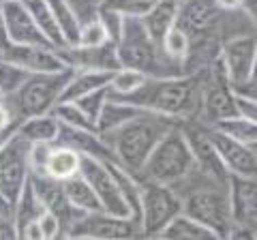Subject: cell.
<instances>
[{"label": "cell", "instance_id": "cell-35", "mask_svg": "<svg viewBox=\"0 0 257 240\" xmlns=\"http://www.w3.org/2000/svg\"><path fill=\"white\" fill-rule=\"evenodd\" d=\"M155 0H103L99 9L114 11L122 18H142L146 13Z\"/></svg>", "mask_w": 257, "mask_h": 240}, {"label": "cell", "instance_id": "cell-23", "mask_svg": "<svg viewBox=\"0 0 257 240\" xmlns=\"http://www.w3.org/2000/svg\"><path fill=\"white\" fill-rule=\"evenodd\" d=\"M58 129H60V123L50 111V114H39V116H30V118L20 120L18 135L26 140L28 144H32V142L54 144L56 138H58Z\"/></svg>", "mask_w": 257, "mask_h": 240}, {"label": "cell", "instance_id": "cell-50", "mask_svg": "<svg viewBox=\"0 0 257 240\" xmlns=\"http://www.w3.org/2000/svg\"><path fill=\"white\" fill-rule=\"evenodd\" d=\"M15 3H24V0H15Z\"/></svg>", "mask_w": 257, "mask_h": 240}, {"label": "cell", "instance_id": "cell-32", "mask_svg": "<svg viewBox=\"0 0 257 240\" xmlns=\"http://www.w3.org/2000/svg\"><path fill=\"white\" fill-rule=\"evenodd\" d=\"M189 47H191V39L187 37V33H184L180 26H176V24L167 30L165 37L161 39V50H163L165 58L172 60L174 65H178V67H182L184 60H187Z\"/></svg>", "mask_w": 257, "mask_h": 240}, {"label": "cell", "instance_id": "cell-22", "mask_svg": "<svg viewBox=\"0 0 257 240\" xmlns=\"http://www.w3.org/2000/svg\"><path fill=\"white\" fill-rule=\"evenodd\" d=\"M111 73L109 71H94V69H73L67 86L62 90L60 101H75L82 94L96 90V88H105L109 84Z\"/></svg>", "mask_w": 257, "mask_h": 240}, {"label": "cell", "instance_id": "cell-42", "mask_svg": "<svg viewBox=\"0 0 257 240\" xmlns=\"http://www.w3.org/2000/svg\"><path fill=\"white\" fill-rule=\"evenodd\" d=\"M234 109H236V116L257 120V99H246V97H238V94H234Z\"/></svg>", "mask_w": 257, "mask_h": 240}, {"label": "cell", "instance_id": "cell-39", "mask_svg": "<svg viewBox=\"0 0 257 240\" xmlns=\"http://www.w3.org/2000/svg\"><path fill=\"white\" fill-rule=\"evenodd\" d=\"M96 18H99V22L103 24V28H105L107 39L116 43L120 39V33H122L124 18H122V15H118V13H114V11H107V9H99V11H96Z\"/></svg>", "mask_w": 257, "mask_h": 240}, {"label": "cell", "instance_id": "cell-31", "mask_svg": "<svg viewBox=\"0 0 257 240\" xmlns=\"http://www.w3.org/2000/svg\"><path fill=\"white\" fill-rule=\"evenodd\" d=\"M146 77L148 75L142 73L138 69H126V67L116 69L109 77V84H107L109 97H114V99L126 97V94H131L133 90H138V88L146 82Z\"/></svg>", "mask_w": 257, "mask_h": 240}, {"label": "cell", "instance_id": "cell-38", "mask_svg": "<svg viewBox=\"0 0 257 240\" xmlns=\"http://www.w3.org/2000/svg\"><path fill=\"white\" fill-rule=\"evenodd\" d=\"M54 144L47 142H32L28 144V170L35 176H43L47 170V159H50Z\"/></svg>", "mask_w": 257, "mask_h": 240}, {"label": "cell", "instance_id": "cell-40", "mask_svg": "<svg viewBox=\"0 0 257 240\" xmlns=\"http://www.w3.org/2000/svg\"><path fill=\"white\" fill-rule=\"evenodd\" d=\"M39 227H41V236L43 240H54V238H62V225L58 217L50 210H43V214L37 219Z\"/></svg>", "mask_w": 257, "mask_h": 240}, {"label": "cell", "instance_id": "cell-37", "mask_svg": "<svg viewBox=\"0 0 257 240\" xmlns=\"http://www.w3.org/2000/svg\"><path fill=\"white\" fill-rule=\"evenodd\" d=\"M107 97H109V92H107V86H105V88H96V90L82 94V97H77L73 103L84 111L88 118L94 120V125H96V116H99V111L103 107V103L107 101Z\"/></svg>", "mask_w": 257, "mask_h": 240}, {"label": "cell", "instance_id": "cell-4", "mask_svg": "<svg viewBox=\"0 0 257 240\" xmlns=\"http://www.w3.org/2000/svg\"><path fill=\"white\" fill-rule=\"evenodd\" d=\"M116 54L120 67L138 69L148 77L182 75V67L165 58L161 45L150 39L140 18H124L122 33L116 41Z\"/></svg>", "mask_w": 257, "mask_h": 240}, {"label": "cell", "instance_id": "cell-19", "mask_svg": "<svg viewBox=\"0 0 257 240\" xmlns=\"http://www.w3.org/2000/svg\"><path fill=\"white\" fill-rule=\"evenodd\" d=\"M54 144H62L77 150L82 157H90V159H99L105 163H116L114 150L107 146V142L101 138V133L96 131H86V129H73V127L60 125L58 129V138Z\"/></svg>", "mask_w": 257, "mask_h": 240}, {"label": "cell", "instance_id": "cell-12", "mask_svg": "<svg viewBox=\"0 0 257 240\" xmlns=\"http://www.w3.org/2000/svg\"><path fill=\"white\" fill-rule=\"evenodd\" d=\"M79 174L88 180V185L92 187L96 199L101 204V210H105L109 214H118V217H131L128 208L124 204L122 195L118 191V185L111 176L109 167L105 161L99 159H90V157H82V167Z\"/></svg>", "mask_w": 257, "mask_h": 240}, {"label": "cell", "instance_id": "cell-8", "mask_svg": "<svg viewBox=\"0 0 257 240\" xmlns=\"http://www.w3.org/2000/svg\"><path fill=\"white\" fill-rule=\"evenodd\" d=\"M223 18L225 11L214 5V0H180L176 26H180L191 41H221Z\"/></svg>", "mask_w": 257, "mask_h": 240}, {"label": "cell", "instance_id": "cell-26", "mask_svg": "<svg viewBox=\"0 0 257 240\" xmlns=\"http://www.w3.org/2000/svg\"><path fill=\"white\" fill-rule=\"evenodd\" d=\"M138 111H140V107L131 105V103L107 97V101L103 103V107L99 111V116H96V131L101 135L114 131L120 125H124L126 120H131Z\"/></svg>", "mask_w": 257, "mask_h": 240}, {"label": "cell", "instance_id": "cell-44", "mask_svg": "<svg viewBox=\"0 0 257 240\" xmlns=\"http://www.w3.org/2000/svg\"><path fill=\"white\" fill-rule=\"evenodd\" d=\"M18 120H11V123L9 125H5V127H0V148H3L5 146V144L7 142H9L11 138H13V135H15V131H18Z\"/></svg>", "mask_w": 257, "mask_h": 240}, {"label": "cell", "instance_id": "cell-34", "mask_svg": "<svg viewBox=\"0 0 257 240\" xmlns=\"http://www.w3.org/2000/svg\"><path fill=\"white\" fill-rule=\"evenodd\" d=\"M28 75L30 73L26 69H22L20 65H15V62L0 56V92L5 94V99L18 90Z\"/></svg>", "mask_w": 257, "mask_h": 240}, {"label": "cell", "instance_id": "cell-16", "mask_svg": "<svg viewBox=\"0 0 257 240\" xmlns=\"http://www.w3.org/2000/svg\"><path fill=\"white\" fill-rule=\"evenodd\" d=\"M227 195L231 223L257 227V180L255 176H227Z\"/></svg>", "mask_w": 257, "mask_h": 240}, {"label": "cell", "instance_id": "cell-2", "mask_svg": "<svg viewBox=\"0 0 257 240\" xmlns=\"http://www.w3.org/2000/svg\"><path fill=\"white\" fill-rule=\"evenodd\" d=\"M172 189L180 195L182 214L212 229L216 238H227L231 227L227 185L208 178L193 167L187 178L172 185Z\"/></svg>", "mask_w": 257, "mask_h": 240}, {"label": "cell", "instance_id": "cell-7", "mask_svg": "<svg viewBox=\"0 0 257 240\" xmlns=\"http://www.w3.org/2000/svg\"><path fill=\"white\" fill-rule=\"evenodd\" d=\"M140 178V176H138ZM142 206H140V227L144 238H159L163 227L176 214L182 212L180 195L172 187L140 178Z\"/></svg>", "mask_w": 257, "mask_h": 240}, {"label": "cell", "instance_id": "cell-36", "mask_svg": "<svg viewBox=\"0 0 257 240\" xmlns=\"http://www.w3.org/2000/svg\"><path fill=\"white\" fill-rule=\"evenodd\" d=\"M105 41H109L105 28H103V24L99 22V18H92V20H88V22L82 24L75 45H79V47H94V45H101Z\"/></svg>", "mask_w": 257, "mask_h": 240}, {"label": "cell", "instance_id": "cell-3", "mask_svg": "<svg viewBox=\"0 0 257 240\" xmlns=\"http://www.w3.org/2000/svg\"><path fill=\"white\" fill-rule=\"evenodd\" d=\"M178 123L180 120L140 109L131 120H126L118 129L101 135V138L114 150L118 165H122L131 174H138L144 161L148 159L150 150L157 146V142Z\"/></svg>", "mask_w": 257, "mask_h": 240}, {"label": "cell", "instance_id": "cell-24", "mask_svg": "<svg viewBox=\"0 0 257 240\" xmlns=\"http://www.w3.org/2000/svg\"><path fill=\"white\" fill-rule=\"evenodd\" d=\"M79 167H82V155L77 150L62 146V144H54L50 159H47V170L45 174L54 180H67L71 176L79 174Z\"/></svg>", "mask_w": 257, "mask_h": 240}, {"label": "cell", "instance_id": "cell-18", "mask_svg": "<svg viewBox=\"0 0 257 240\" xmlns=\"http://www.w3.org/2000/svg\"><path fill=\"white\" fill-rule=\"evenodd\" d=\"M3 15L7 24V35L9 41L15 45H52L43 33L37 28L35 20L30 18L24 3L15 0H3Z\"/></svg>", "mask_w": 257, "mask_h": 240}, {"label": "cell", "instance_id": "cell-45", "mask_svg": "<svg viewBox=\"0 0 257 240\" xmlns=\"http://www.w3.org/2000/svg\"><path fill=\"white\" fill-rule=\"evenodd\" d=\"M11 45L9 35H7V24H5V15H3V0H0V54Z\"/></svg>", "mask_w": 257, "mask_h": 240}, {"label": "cell", "instance_id": "cell-46", "mask_svg": "<svg viewBox=\"0 0 257 240\" xmlns=\"http://www.w3.org/2000/svg\"><path fill=\"white\" fill-rule=\"evenodd\" d=\"M214 5L219 7L221 11H236L238 5H240V0H214Z\"/></svg>", "mask_w": 257, "mask_h": 240}, {"label": "cell", "instance_id": "cell-20", "mask_svg": "<svg viewBox=\"0 0 257 240\" xmlns=\"http://www.w3.org/2000/svg\"><path fill=\"white\" fill-rule=\"evenodd\" d=\"M178 7H180V0H155L150 9L140 18L146 33L150 35V39L155 43L161 45V39L176 24Z\"/></svg>", "mask_w": 257, "mask_h": 240}, {"label": "cell", "instance_id": "cell-49", "mask_svg": "<svg viewBox=\"0 0 257 240\" xmlns=\"http://www.w3.org/2000/svg\"><path fill=\"white\" fill-rule=\"evenodd\" d=\"M0 103H5V94L3 92H0Z\"/></svg>", "mask_w": 257, "mask_h": 240}, {"label": "cell", "instance_id": "cell-29", "mask_svg": "<svg viewBox=\"0 0 257 240\" xmlns=\"http://www.w3.org/2000/svg\"><path fill=\"white\" fill-rule=\"evenodd\" d=\"M54 11L56 24H58V30L64 39V45H75L77 37H79V28H82V20L77 18V13L73 11L67 0H47Z\"/></svg>", "mask_w": 257, "mask_h": 240}, {"label": "cell", "instance_id": "cell-28", "mask_svg": "<svg viewBox=\"0 0 257 240\" xmlns=\"http://www.w3.org/2000/svg\"><path fill=\"white\" fill-rule=\"evenodd\" d=\"M62 189H64L67 199L77 208L79 212L101 210V204H99V199H96L92 187L88 185V180L82 174H75V176H71V178L62 180Z\"/></svg>", "mask_w": 257, "mask_h": 240}, {"label": "cell", "instance_id": "cell-33", "mask_svg": "<svg viewBox=\"0 0 257 240\" xmlns=\"http://www.w3.org/2000/svg\"><path fill=\"white\" fill-rule=\"evenodd\" d=\"M54 118L58 120L60 125L73 127V129H86V131H96L94 120H90L82 109H79L73 101H58L52 109ZM99 133V131H96Z\"/></svg>", "mask_w": 257, "mask_h": 240}, {"label": "cell", "instance_id": "cell-21", "mask_svg": "<svg viewBox=\"0 0 257 240\" xmlns=\"http://www.w3.org/2000/svg\"><path fill=\"white\" fill-rule=\"evenodd\" d=\"M45 206L39 199V195L32 189L30 178L26 180V185L20 191V195L15 197V202L11 204V217H13V225H15V238H22V231L26 229L28 223L37 221L43 214Z\"/></svg>", "mask_w": 257, "mask_h": 240}, {"label": "cell", "instance_id": "cell-11", "mask_svg": "<svg viewBox=\"0 0 257 240\" xmlns=\"http://www.w3.org/2000/svg\"><path fill=\"white\" fill-rule=\"evenodd\" d=\"M219 58L225 67L229 84H238L255 77L257 67V39L255 33L234 35L223 39L219 45Z\"/></svg>", "mask_w": 257, "mask_h": 240}, {"label": "cell", "instance_id": "cell-25", "mask_svg": "<svg viewBox=\"0 0 257 240\" xmlns=\"http://www.w3.org/2000/svg\"><path fill=\"white\" fill-rule=\"evenodd\" d=\"M159 238L165 240H216V234L212 229H208L195 219L187 217V214H176V217L163 227Z\"/></svg>", "mask_w": 257, "mask_h": 240}, {"label": "cell", "instance_id": "cell-48", "mask_svg": "<svg viewBox=\"0 0 257 240\" xmlns=\"http://www.w3.org/2000/svg\"><path fill=\"white\" fill-rule=\"evenodd\" d=\"M0 214H11V204L0 195Z\"/></svg>", "mask_w": 257, "mask_h": 240}, {"label": "cell", "instance_id": "cell-5", "mask_svg": "<svg viewBox=\"0 0 257 240\" xmlns=\"http://www.w3.org/2000/svg\"><path fill=\"white\" fill-rule=\"evenodd\" d=\"M71 73H73L71 67L54 71V73H30L18 90L5 99V105L9 107L11 116L18 123L30 116L50 114L60 101Z\"/></svg>", "mask_w": 257, "mask_h": 240}, {"label": "cell", "instance_id": "cell-9", "mask_svg": "<svg viewBox=\"0 0 257 240\" xmlns=\"http://www.w3.org/2000/svg\"><path fill=\"white\" fill-rule=\"evenodd\" d=\"M67 238H144L140 221L133 217H118L105 210L84 212L75 219V223L69 227Z\"/></svg>", "mask_w": 257, "mask_h": 240}, {"label": "cell", "instance_id": "cell-14", "mask_svg": "<svg viewBox=\"0 0 257 240\" xmlns=\"http://www.w3.org/2000/svg\"><path fill=\"white\" fill-rule=\"evenodd\" d=\"M3 58L15 62L28 73H54L67 69L58 47L54 45H15L11 43L0 54Z\"/></svg>", "mask_w": 257, "mask_h": 240}, {"label": "cell", "instance_id": "cell-10", "mask_svg": "<svg viewBox=\"0 0 257 240\" xmlns=\"http://www.w3.org/2000/svg\"><path fill=\"white\" fill-rule=\"evenodd\" d=\"M28 178V142L15 131L13 138L0 148V195L13 204Z\"/></svg>", "mask_w": 257, "mask_h": 240}, {"label": "cell", "instance_id": "cell-47", "mask_svg": "<svg viewBox=\"0 0 257 240\" xmlns=\"http://www.w3.org/2000/svg\"><path fill=\"white\" fill-rule=\"evenodd\" d=\"M11 120H15L13 116H11V111H9V107L5 105V103H0V127H5V125H9Z\"/></svg>", "mask_w": 257, "mask_h": 240}, {"label": "cell", "instance_id": "cell-41", "mask_svg": "<svg viewBox=\"0 0 257 240\" xmlns=\"http://www.w3.org/2000/svg\"><path fill=\"white\" fill-rule=\"evenodd\" d=\"M67 3L73 7V11L77 13V18L84 22L96 18V11H99V7L103 0H67Z\"/></svg>", "mask_w": 257, "mask_h": 240}, {"label": "cell", "instance_id": "cell-30", "mask_svg": "<svg viewBox=\"0 0 257 240\" xmlns=\"http://www.w3.org/2000/svg\"><path fill=\"white\" fill-rule=\"evenodd\" d=\"M212 127L223 131L225 135H229V138L246 144V146L257 148V120H248L242 116H229V118L216 120Z\"/></svg>", "mask_w": 257, "mask_h": 240}, {"label": "cell", "instance_id": "cell-43", "mask_svg": "<svg viewBox=\"0 0 257 240\" xmlns=\"http://www.w3.org/2000/svg\"><path fill=\"white\" fill-rule=\"evenodd\" d=\"M238 11L242 15H246L251 22H255V18H257V0H240Z\"/></svg>", "mask_w": 257, "mask_h": 240}, {"label": "cell", "instance_id": "cell-27", "mask_svg": "<svg viewBox=\"0 0 257 240\" xmlns=\"http://www.w3.org/2000/svg\"><path fill=\"white\" fill-rule=\"evenodd\" d=\"M24 7L28 9L30 18L35 20L37 28L41 30L47 41H50L54 47H64V39L58 30V24H56L50 3H47V0H24Z\"/></svg>", "mask_w": 257, "mask_h": 240}, {"label": "cell", "instance_id": "cell-15", "mask_svg": "<svg viewBox=\"0 0 257 240\" xmlns=\"http://www.w3.org/2000/svg\"><path fill=\"white\" fill-rule=\"evenodd\" d=\"M30 182H32V189H35V193L43 202L45 210H50V212H54L56 217H58L60 225H62V238H67L69 227L73 225L75 219L79 217V214H84V212H79L77 208L67 199L60 180H54L47 174H43V176L30 174Z\"/></svg>", "mask_w": 257, "mask_h": 240}, {"label": "cell", "instance_id": "cell-13", "mask_svg": "<svg viewBox=\"0 0 257 240\" xmlns=\"http://www.w3.org/2000/svg\"><path fill=\"white\" fill-rule=\"evenodd\" d=\"M208 138H210L212 146L219 155L221 163L229 174H240V176H255L257 174V148L246 146V144L238 142L223 131L214 129L212 125H206Z\"/></svg>", "mask_w": 257, "mask_h": 240}, {"label": "cell", "instance_id": "cell-17", "mask_svg": "<svg viewBox=\"0 0 257 240\" xmlns=\"http://www.w3.org/2000/svg\"><path fill=\"white\" fill-rule=\"evenodd\" d=\"M64 65L71 69H94V71H109L114 73L120 69L116 43L105 41L94 47H79V45H64L58 47Z\"/></svg>", "mask_w": 257, "mask_h": 240}, {"label": "cell", "instance_id": "cell-1", "mask_svg": "<svg viewBox=\"0 0 257 240\" xmlns=\"http://www.w3.org/2000/svg\"><path fill=\"white\" fill-rule=\"evenodd\" d=\"M120 101L174 120H191L199 116L202 88H199V79L195 73L146 77V82L138 90H133L126 97H120Z\"/></svg>", "mask_w": 257, "mask_h": 240}, {"label": "cell", "instance_id": "cell-6", "mask_svg": "<svg viewBox=\"0 0 257 240\" xmlns=\"http://www.w3.org/2000/svg\"><path fill=\"white\" fill-rule=\"evenodd\" d=\"M193 167L195 165H193L189 144L184 140V133H182L180 123H178L157 142L155 148L150 150V155H148L146 161H144L138 176L140 178L172 187L176 182H180L182 178H187Z\"/></svg>", "mask_w": 257, "mask_h": 240}]
</instances>
